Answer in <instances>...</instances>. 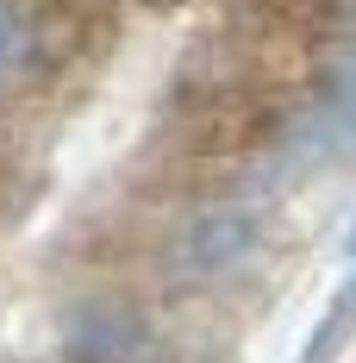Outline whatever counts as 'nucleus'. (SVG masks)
I'll return each mask as SVG.
<instances>
[{
    "label": "nucleus",
    "mask_w": 356,
    "mask_h": 363,
    "mask_svg": "<svg viewBox=\"0 0 356 363\" xmlns=\"http://www.w3.org/2000/svg\"><path fill=\"white\" fill-rule=\"evenodd\" d=\"M13 44H19V32H13V13H6V6H0V63H6V57H13Z\"/></svg>",
    "instance_id": "1"
},
{
    "label": "nucleus",
    "mask_w": 356,
    "mask_h": 363,
    "mask_svg": "<svg viewBox=\"0 0 356 363\" xmlns=\"http://www.w3.org/2000/svg\"><path fill=\"white\" fill-rule=\"evenodd\" d=\"M350 251H356V238H350Z\"/></svg>",
    "instance_id": "2"
}]
</instances>
